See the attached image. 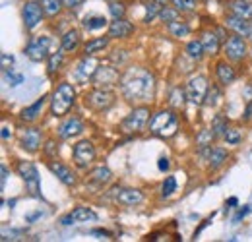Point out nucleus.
<instances>
[{"label": "nucleus", "mask_w": 252, "mask_h": 242, "mask_svg": "<svg viewBox=\"0 0 252 242\" xmlns=\"http://www.w3.org/2000/svg\"><path fill=\"white\" fill-rule=\"evenodd\" d=\"M64 62V51H57V53H51L49 55V64H47V70H49V74L53 76V74H57L59 70H61V66H63Z\"/></svg>", "instance_id": "2f4dec72"}, {"label": "nucleus", "mask_w": 252, "mask_h": 242, "mask_svg": "<svg viewBox=\"0 0 252 242\" xmlns=\"http://www.w3.org/2000/svg\"><path fill=\"white\" fill-rule=\"evenodd\" d=\"M6 179H8V169L2 165V188H4V182H6Z\"/></svg>", "instance_id": "de8ad7c7"}, {"label": "nucleus", "mask_w": 252, "mask_h": 242, "mask_svg": "<svg viewBox=\"0 0 252 242\" xmlns=\"http://www.w3.org/2000/svg\"><path fill=\"white\" fill-rule=\"evenodd\" d=\"M10 138H12V128H8V126L4 124V126H2V140L8 142Z\"/></svg>", "instance_id": "c03bdc74"}, {"label": "nucleus", "mask_w": 252, "mask_h": 242, "mask_svg": "<svg viewBox=\"0 0 252 242\" xmlns=\"http://www.w3.org/2000/svg\"><path fill=\"white\" fill-rule=\"evenodd\" d=\"M185 53H187V57H189L190 60H194V62H200L202 59H204V55H206L204 45H202L200 39H192V41H189Z\"/></svg>", "instance_id": "c85d7f7f"}, {"label": "nucleus", "mask_w": 252, "mask_h": 242, "mask_svg": "<svg viewBox=\"0 0 252 242\" xmlns=\"http://www.w3.org/2000/svg\"><path fill=\"white\" fill-rule=\"evenodd\" d=\"M251 55H252V41H251Z\"/></svg>", "instance_id": "3c124183"}, {"label": "nucleus", "mask_w": 252, "mask_h": 242, "mask_svg": "<svg viewBox=\"0 0 252 242\" xmlns=\"http://www.w3.org/2000/svg\"><path fill=\"white\" fill-rule=\"evenodd\" d=\"M216 78H218L220 86H223V88H227L229 84H233L237 80V72L231 66V60L216 62Z\"/></svg>", "instance_id": "aec40b11"}, {"label": "nucleus", "mask_w": 252, "mask_h": 242, "mask_svg": "<svg viewBox=\"0 0 252 242\" xmlns=\"http://www.w3.org/2000/svg\"><path fill=\"white\" fill-rule=\"evenodd\" d=\"M97 62L92 59V57H84L82 60H80V64H78V76L82 78V80H92L95 74V70H97Z\"/></svg>", "instance_id": "cd10ccee"}, {"label": "nucleus", "mask_w": 252, "mask_h": 242, "mask_svg": "<svg viewBox=\"0 0 252 242\" xmlns=\"http://www.w3.org/2000/svg\"><path fill=\"white\" fill-rule=\"evenodd\" d=\"M206 159H208V163H210V169H212V171H218L220 167H223V165L227 163L229 153L225 151V150H221V148H212V146H208V148H206Z\"/></svg>", "instance_id": "4be33fe9"}, {"label": "nucleus", "mask_w": 252, "mask_h": 242, "mask_svg": "<svg viewBox=\"0 0 252 242\" xmlns=\"http://www.w3.org/2000/svg\"><path fill=\"white\" fill-rule=\"evenodd\" d=\"M225 28L233 30L235 33H239V35H243V37H249L251 22L245 20V18H239V16H235V14H229V16L225 18Z\"/></svg>", "instance_id": "b1692460"}, {"label": "nucleus", "mask_w": 252, "mask_h": 242, "mask_svg": "<svg viewBox=\"0 0 252 242\" xmlns=\"http://www.w3.org/2000/svg\"><path fill=\"white\" fill-rule=\"evenodd\" d=\"M92 84H94L95 88H105V90L111 88V86H117V84H121V72L115 66L101 64L95 70L94 78H92Z\"/></svg>", "instance_id": "6e6552de"}, {"label": "nucleus", "mask_w": 252, "mask_h": 242, "mask_svg": "<svg viewBox=\"0 0 252 242\" xmlns=\"http://www.w3.org/2000/svg\"><path fill=\"white\" fill-rule=\"evenodd\" d=\"M113 103H115V93L105 90V88H95L92 93L86 95V105L90 109L97 111V113H103V111L111 109Z\"/></svg>", "instance_id": "1a4fd4ad"}, {"label": "nucleus", "mask_w": 252, "mask_h": 242, "mask_svg": "<svg viewBox=\"0 0 252 242\" xmlns=\"http://www.w3.org/2000/svg\"><path fill=\"white\" fill-rule=\"evenodd\" d=\"M218 97H220V90H218L216 86H212V90H208L206 103H204V105H216V103H218Z\"/></svg>", "instance_id": "a19ab883"}, {"label": "nucleus", "mask_w": 252, "mask_h": 242, "mask_svg": "<svg viewBox=\"0 0 252 242\" xmlns=\"http://www.w3.org/2000/svg\"><path fill=\"white\" fill-rule=\"evenodd\" d=\"M223 55H225L227 60H231V62L245 60L247 55H249V45H247L245 37L239 35V33L229 35V37L225 39V43H223Z\"/></svg>", "instance_id": "39448f33"}, {"label": "nucleus", "mask_w": 252, "mask_h": 242, "mask_svg": "<svg viewBox=\"0 0 252 242\" xmlns=\"http://www.w3.org/2000/svg\"><path fill=\"white\" fill-rule=\"evenodd\" d=\"M18 175L22 177V181L26 182L28 192L33 198H41V181H39V173L37 167L32 161H18Z\"/></svg>", "instance_id": "0eeeda50"}, {"label": "nucleus", "mask_w": 252, "mask_h": 242, "mask_svg": "<svg viewBox=\"0 0 252 242\" xmlns=\"http://www.w3.org/2000/svg\"><path fill=\"white\" fill-rule=\"evenodd\" d=\"M156 91V78L150 70L132 66L121 76V93L130 103H148Z\"/></svg>", "instance_id": "f257e3e1"}, {"label": "nucleus", "mask_w": 252, "mask_h": 242, "mask_svg": "<svg viewBox=\"0 0 252 242\" xmlns=\"http://www.w3.org/2000/svg\"><path fill=\"white\" fill-rule=\"evenodd\" d=\"M80 41H82V35L78 30H68L64 33L63 41H61V49L64 53H74L78 47H80Z\"/></svg>", "instance_id": "a878e982"}, {"label": "nucleus", "mask_w": 252, "mask_h": 242, "mask_svg": "<svg viewBox=\"0 0 252 242\" xmlns=\"http://www.w3.org/2000/svg\"><path fill=\"white\" fill-rule=\"evenodd\" d=\"M179 14H181V12H179L175 6H163V8H161V12H159V18H161V22L171 24V22L179 20Z\"/></svg>", "instance_id": "f704fd0d"}, {"label": "nucleus", "mask_w": 252, "mask_h": 242, "mask_svg": "<svg viewBox=\"0 0 252 242\" xmlns=\"http://www.w3.org/2000/svg\"><path fill=\"white\" fill-rule=\"evenodd\" d=\"M39 2H41L43 10H45V16H49V18L59 16L61 10L64 8L63 0H39Z\"/></svg>", "instance_id": "7c9ffc66"}, {"label": "nucleus", "mask_w": 252, "mask_h": 242, "mask_svg": "<svg viewBox=\"0 0 252 242\" xmlns=\"http://www.w3.org/2000/svg\"><path fill=\"white\" fill-rule=\"evenodd\" d=\"M82 2H84V0H63L64 8H70V10H72V8H78Z\"/></svg>", "instance_id": "37998d69"}, {"label": "nucleus", "mask_w": 252, "mask_h": 242, "mask_svg": "<svg viewBox=\"0 0 252 242\" xmlns=\"http://www.w3.org/2000/svg\"><path fill=\"white\" fill-rule=\"evenodd\" d=\"M72 157H74V165L78 169H88L92 167L95 161V148L90 140H82L74 146L72 150Z\"/></svg>", "instance_id": "9d476101"}, {"label": "nucleus", "mask_w": 252, "mask_h": 242, "mask_svg": "<svg viewBox=\"0 0 252 242\" xmlns=\"http://www.w3.org/2000/svg\"><path fill=\"white\" fill-rule=\"evenodd\" d=\"M158 4H161V6H167V2H171V0H156Z\"/></svg>", "instance_id": "09e8293b"}, {"label": "nucleus", "mask_w": 252, "mask_h": 242, "mask_svg": "<svg viewBox=\"0 0 252 242\" xmlns=\"http://www.w3.org/2000/svg\"><path fill=\"white\" fill-rule=\"evenodd\" d=\"M223 140L229 144V146H237L241 140H243V132L239 130V128H229L227 132H225V136H223Z\"/></svg>", "instance_id": "4c0bfd02"}, {"label": "nucleus", "mask_w": 252, "mask_h": 242, "mask_svg": "<svg viewBox=\"0 0 252 242\" xmlns=\"http://www.w3.org/2000/svg\"><path fill=\"white\" fill-rule=\"evenodd\" d=\"M187 99H189L190 105L194 107H200L206 103V95H208V78L202 76V74H196L192 76L189 82H187Z\"/></svg>", "instance_id": "423d86ee"}, {"label": "nucleus", "mask_w": 252, "mask_h": 242, "mask_svg": "<svg viewBox=\"0 0 252 242\" xmlns=\"http://www.w3.org/2000/svg\"><path fill=\"white\" fill-rule=\"evenodd\" d=\"M249 39L252 41V22H251V31H249Z\"/></svg>", "instance_id": "8fccbe9b"}, {"label": "nucleus", "mask_w": 252, "mask_h": 242, "mask_svg": "<svg viewBox=\"0 0 252 242\" xmlns=\"http://www.w3.org/2000/svg\"><path fill=\"white\" fill-rule=\"evenodd\" d=\"M111 2H113V0H111Z\"/></svg>", "instance_id": "603ef678"}, {"label": "nucleus", "mask_w": 252, "mask_h": 242, "mask_svg": "<svg viewBox=\"0 0 252 242\" xmlns=\"http://www.w3.org/2000/svg\"><path fill=\"white\" fill-rule=\"evenodd\" d=\"M14 64V59L8 55V53H2V70L4 72H8V68Z\"/></svg>", "instance_id": "79ce46f5"}, {"label": "nucleus", "mask_w": 252, "mask_h": 242, "mask_svg": "<svg viewBox=\"0 0 252 242\" xmlns=\"http://www.w3.org/2000/svg\"><path fill=\"white\" fill-rule=\"evenodd\" d=\"M167 30H169V33H171L173 37H177V39H185V37H189V33H190L189 24L183 22L181 18L175 20V22H171V24H167Z\"/></svg>", "instance_id": "c756f323"}, {"label": "nucleus", "mask_w": 252, "mask_h": 242, "mask_svg": "<svg viewBox=\"0 0 252 242\" xmlns=\"http://www.w3.org/2000/svg\"><path fill=\"white\" fill-rule=\"evenodd\" d=\"M49 45H51V39L47 35H41V37H33L32 41L28 43L26 47V55L28 59L33 62H43L49 59Z\"/></svg>", "instance_id": "9b49d317"}, {"label": "nucleus", "mask_w": 252, "mask_h": 242, "mask_svg": "<svg viewBox=\"0 0 252 242\" xmlns=\"http://www.w3.org/2000/svg\"><path fill=\"white\" fill-rule=\"evenodd\" d=\"M22 16H24V26L28 31H33L43 20L45 16V10L41 6V2H35V0H28L24 4V10H22Z\"/></svg>", "instance_id": "f8f14e48"}, {"label": "nucleus", "mask_w": 252, "mask_h": 242, "mask_svg": "<svg viewBox=\"0 0 252 242\" xmlns=\"http://www.w3.org/2000/svg\"><path fill=\"white\" fill-rule=\"evenodd\" d=\"M225 39L227 37L221 30H206L202 31V35H200V41L204 45L206 55H212V57H216L220 53L221 43H225Z\"/></svg>", "instance_id": "ddd939ff"}, {"label": "nucleus", "mask_w": 252, "mask_h": 242, "mask_svg": "<svg viewBox=\"0 0 252 242\" xmlns=\"http://www.w3.org/2000/svg\"><path fill=\"white\" fill-rule=\"evenodd\" d=\"M179 130V117L171 109H161L150 119V134L156 138H173Z\"/></svg>", "instance_id": "f03ea898"}, {"label": "nucleus", "mask_w": 252, "mask_h": 242, "mask_svg": "<svg viewBox=\"0 0 252 242\" xmlns=\"http://www.w3.org/2000/svg\"><path fill=\"white\" fill-rule=\"evenodd\" d=\"M47 101H51L47 95H43L41 99H37L33 105H30V107H26L22 113H20V119L24 122H35L37 119H39V115L43 113V109H45V105H47Z\"/></svg>", "instance_id": "412c9836"}, {"label": "nucleus", "mask_w": 252, "mask_h": 242, "mask_svg": "<svg viewBox=\"0 0 252 242\" xmlns=\"http://www.w3.org/2000/svg\"><path fill=\"white\" fill-rule=\"evenodd\" d=\"M74 103H76L74 86L68 82H61L51 95V115L55 119H61L64 115H68V111L74 107Z\"/></svg>", "instance_id": "7ed1b4c3"}, {"label": "nucleus", "mask_w": 252, "mask_h": 242, "mask_svg": "<svg viewBox=\"0 0 252 242\" xmlns=\"http://www.w3.org/2000/svg\"><path fill=\"white\" fill-rule=\"evenodd\" d=\"M115 192H117V194H115V200H117L121 206H126V208L140 206V204L146 200L144 192L138 190V188H117Z\"/></svg>", "instance_id": "4468645a"}, {"label": "nucleus", "mask_w": 252, "mask_h": 242, "mask_svg": "<svg viewBox=\"0 0 252 242\" xmlns=\"http://www.w3.org/2000/svg\"><path fill=\"white\" fill-rule=\"evenodd\" d=\"M185 99H187V90H183V88H175V90L171 91L169 103H171V107L181 109V107L185 105Z\"/></svg>", "instance_id": "72a5a7b5"}, {"label": "nucleus", "mask_w": 252, "mask_h": 242, "mask_svg": "<svg viewBox=\"0 0 252 242\" xmlns=\"http://www.w3.org/2000/svg\"><path fill=\"white\" fill-rule=\"evenodd\" d=\"M90 181L95 182L97 186H107L109 182L113 181V173H111V169H109V167L99 165V167H95L94 171L90 173Z\"/></svg>", "instance_id": "bb28decb"}, {"label": "nucleus", "mask_w": 252, "mask_h": 242, "mask_svg": "<svg viewBox=\"0 0 252 242\" xmlns=\"http://www.w3.org/2000/svg\"><path fill=\"white\" fill-rule=\"evenodd\" d=\"M47 167H49V171H51L59 181L63 182V184H66V186H76V182H78L76 173H74L68 165H64L61 161H49Z\"/></svg>", "instance_id": "f3484780"}, {"label": "nucleus", "mask_w": 252, "mask_h": 242, "mask_svg": "<svg viewBox=\"0 0 252 242\" xmlns=\"http://www.w3.org/2000/svg\"><path fill=\"white\" fill-rule=\"evenodd\" d=\"M88 221H97V213L90 208H76L70 213H66L61 217V223L63 225H78V223H88Z\"/></svg>", "instance_id": "dca6fc26"}, {"label": "nucleus", "mask_w": 252, "mask_h": 242, "mask_svg": "<svg viewBox=\"0 0 252 242\" xmlns=\"http://www.w3.org/2000/svg\"><path fill=\"white\" fill-rule=\"evenodd\" d=\"M169 169V159L167 157H161L159 159V171H167Z\"/></svg>", "instance_id": "49530a36"}, {"label": "nucleus", "mask_w": 252, "mask_h": 242, "mask_svg": "<svg viewBox=\"0 0 252 242\" xmlns=\"http://www.w3.org/2000/svg\"><path fill=\"white\" fill-rule=\"evenodd\" d=\"M177 190V179L175 177H167L163 184H161V196L163 198H169V196H173V192Z\"/></svg>", "instance_id": "e433bc0d"}, {"label": "nucleus", "mask_w": 252, "mask_h": 242, "mask_svg": "<svg viewBox=\"0 0 252 242\" xmlns=\"http://www.w3.org/2000/svg\"><path fill=\"white\" fill-rule=\"evenodd\" d=\"M150 119H152V111H150V107H146V105L134 107V111L123 119V122H121V130H123L125 134H140V132L148 126Z\"/></svg>", "instance_id": "20e7f679"}, {"label": "nucleus", "mask_w": 252, "mask_h": 242, "mask_svg": "<svg viewBox=\"0 0 252 242\" xmlns=\"http://www.w3.org/2000/svg\"><path fill=\"white\" fill-rule=\"evenodd\" d=\"M109 41H111L109 35H107V37H94V39H90V41L84 45V49H82L84 57H94L97 53H103V51L107 49Z\"/></svg>", "instance_id": "393cba45"}, {"label": "nucleus", "mask_w": 252, "mask_h": 242, "mask_svg": "<svg viewBox=\"0 0 252 242\" xmlns=\"http://www.w3.org/2000/svg\"><path fill=\"white\" fill-rule=\"evenodd\" d=\"M20 146L30 153L39 151V148H41V132H39V128H26L22 132V136H20Z\"/></svg>", "instance_id": "6ab92c4d"}, {"label": "nucleus", "mask_w": 252, "mask_h": 242, "mask_svg": "<svg viewBox=\"0 0 252 242\" xmlns=\"http://www.w3.org/2000/svg\"><path fill=\"white\" fill-rule=\"evenodd\" d=\"M227 8H229V14H235L239 18L252 22V2L249 0H229Z\"/></svg>", "instance_id": "5701e85b"}, {"label": "nucleus", "mask_w": 252, "mask_h": 242, "mask_svg": "<svg viewBox=\"0 0 252 242\" xmlns=\"http://www.w3.org/2000/svg\"><path fill=\"white\" fill-rule=\"evenodd\" d=\"M247 213H251V206H245V210H241V212L237 213V217H235L233 221H235V223H239V221H241V219H243Z\"/></svg>", "instance_id": "a18cd8bd"}, {"label": "nucleus", "mask_w": 252, "mask_h": 242, "mask_svg": "<svg viewBox=\"0 0 252 242\" xmlns=\"http://www.w3.org/2000/svg\"><path fill=\"white\" fill-rule=\"evenodd\" d=\"M212 130L216 132V136H225V132L229 130V126H227V121H225L223 117H216V121H214V126H212Z\"/></svg>", "instance_id": "ea45409f"}, {"label": "nucleus", "mask_w": 252, "mask_h": 242, "mask_svg": "<svg viewBox=\"0 0 252 242\" xmlns=\"http://www.w3.org/2000/svg\"><path fill=\"white\" fill-rule=\"evenodd\" d=\"M196 2L198 0H171V4L181 12V14H189L196 10Z\"/></svg>", "instance_id": "c9c22d12"}, {"label": "nucleus", "mask_w": 252, "mask_h": 242, "mask_svg": "<svg viewBox=\"0 0 252 242\" xmlns=\"http://www.w3.org/2000/svg\"><path fill=\"white\" fill-rule=\"evenodd\" d=\"M82 132H84V122H82L80 117H68V119H64L61 122V126H59V130H57V134H59L61 140L76 138Z\"/></svg>", "instance_id": "2eb2a0df"}, {"label": "nucleus", "mask_w": 252, "mask_h": 242, "mask_svg": "<svg viewBox=\"0 0 252 242\" xmlns=\"http://www.w3.org/2000/svg\"><path fill=\"white\" fill-rule=\"evenodd\" d=\"M107 26H109V24H107V18H105V16H90V18L84 20V28L88 31L103 30V28H107Z\"/></svg>", "instance_id": "473e14b6"}, {"label": "nucleus", "mask_w": 252, "mask_h": 242, "mask_svg": "<svg viewBox=\"0 0 252 242\" xmlns=\"http://www.w3.org/2000/svg\"><path fill=\"white\" fill-rule=\"evenodd\" d=\"M132 33H134V26L126 18H113V22L109 24V31H107L111 39H126Z\"/></svg>", "instance_id": "a211bd4d"}, {"label": "nucleus", "mask_w": 252, "mask_h": 242, "mask_svg": "<svg viewBox=\"0 0 252 242\" xmlns=\"http://www.w3.org/2000/svg\"><path fill=\"white\" fill-rule=\"evenodd\" d=\"M109 12H111L113 18H125L126 6L123 2H111V4H109Z\"/></svg>", "instance_id": "58836bf2"}]
</instances>
